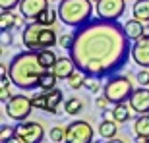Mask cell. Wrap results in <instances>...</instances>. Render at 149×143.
<instances>
[{
	"mask_svg": "<svg viewBox=\"0 0 149 143\" xmlns=\"http://www.w3.org/2000/svg\"><path fill=\"white\" fill-rule=\"evenodd\" d=\"M93 0H60L58 4V19L64 25L81 27L91 19L93 14Z\"/></svg>",
	"mask_w": 149,
	"mask_h": 143,
	"instance_id": "4",
	"label": "cell"
},
{
	"mask_svg": "<svg viewBox=\"0 0 149 143\" xmlns=\"http://www.w3.org/2000/svg\"><path fill=\"white\" fill-rule=\"evenodd\" d=\"M22 43L31 50H41V49H52L58 43L54 25H45V23L33 19L27 23L22 31Z\"/></svg>",
	"mask_w": 149,
	"mask_h": 143,
	"instance_id": "3",
	"label": "cell"
},
{
	"mask_svg": "<svg viewBox=\"0 0 149 143\" xmlns=\"http://www.w3.org/2000/svg\"><path fill=\"white\" fill-rule=\"evenodd\" d=\"M37 56H39V62H41V66H43L45 70H52V66H54L56 60H58V56H56V52L52 49L37 50Z\"/></svg>",
	"mask_w": 149,
	"mask_h": 143,
	"instance_id": "18",
	"label": "cell"
},
{
	"mask_svg": "<svg viewBox=\"0 0 149 143\" xmlns=\"http://www.w3.org/2000/svg\"><path fill=\"white\" fill-rule=\"evenodd\" d=\"M132 16L143 23H149V0H136L132 6Z\"/></svg>",
	"mask_w": 149,
	"mask_h": 143,
	"instance_id": "17",
	"label": "cell"
},
{
	"mask_svg": "<svg viewBox=\"0 0 149 143\" xmlns=\"http://www.w3.org/2000/svg\"><path fill=\"white\" fill-rule=\"evenodd\" d=\"M14 130H16V137L19 143H41L45 137V128L39 122H17Z\"/></svg>",
	"mask_w": 149,
	"mask_h": 143,
	"instance_id": "8",
	"label": "cell"
},
{
	"mask_svg": "<svg viewBox=\"0 0 149 143\" xmlns=\"http://www.w3.org/2000/svg\"><path fill=\"white\" fill-rule=\"evenodd\" d=\"M134 133L141 135V137H149V112L147 114H139L134 120Z\"/></svg>",
	"mask_w": 149,
	"mask_h": 143,
	"instance_id": "20",
	"label": "cell"
},
{
	"mask_svg": "<svg viewBox=\"0 0 149 143\" xmlns=\"http://www.w3.org/2000/svg\"><path fill=\"white\" fill-rule=\"evenodd\" d=\"M130 108L132 106L128 103H118V105L112 106V120H116L118 124H124V122L130 120Z\"/></svg>",
	"mask_w": 149,
	"mask_h": 143,
	"instance_id": "19",
	"label": "cell"
},
{
	"mask_svg": "<svg viewBox=\"0 0 149 143\" xmlns=\"http://www.w3.org/2000/svg\"><path fill=\"white\" fill-rule=\"evenodd\" d=\"M124 31H126V35L130 37V41H136V39H139L141 35H145V23L141 22V19H138V17H130V19L124 23Z\"/></svg>",
	"mask_w": 149,
	"mask_h": 143,
	"instance_id": "15",
	"label": "cell"
},
{
	"mask_svg": "<svg viewBox=\"0 0 149 143\" xmlns=\"http://www.w3.org/2000/svg\"><path fill=\"white\" fill-rule=\"evenodd\" d=\"M116 133H118V122L116 120L105 118V120L99 124V135L103 139H109V141H111L112 137H116Z\"/></svg>",
	"mask_w": 149,
	"mask_h": 143,
	"instance_id": "16",
	"label": "cell"
},
{
	"mask_svg": "<svg viewBox=\"0 0 149 143\" xmlns=\"http://www.w3.org/2000/svg\"><path fill=\"white\" fill-rule=\"evenodd\" d=\"M136 79H138L139 85H143V87H149V70H147V68H143L141 72H138Z\"/></svg>",
	"mask_w": 149,
	"mask_h": 143,
	"instance_id": "31",
	"label": "cell"
},
{
	"mask_svg": "<svg viewBox=\"0 0 149 143\" xmlns=\"http://www.w3.org/2000/svg\"><path fill=\"white\" fill-rule=\"evenodd\" d=\"M0 141H2V143L17 141V137H16V130H14V128H8V126H2V128H0Z\"/></svg>",
	"mask_w": 149,
	"mask_h": 143,
	"instance_id": "27",
	"label": "cell"
},
{
	"mask_svg": "<svg viewBox=\"0 0 149 143\" xmlns=\"http://www.w3.org/2000/svg\"><path fill=\"white\" fill-rule=\"evenodd\" d=\"M132 93H134V85L128 76H111L109 81L103 85V95L111 101V105L128 103Z\"/></svg>",
	"mask_w": 149,
	"mask_h": 143,
	"instance_id": "5",
	"label": "cell"
},
{
	"mask_svg": "<svg viewBox=\"0 0 149 143\" xmlns=\"http://www.w3.org/2000/svg\"><path fill=\"white\" fill-rule=\"evenodd\" d=\"M50 2H56V0H50ZM58 2H60V0H58Z\"/></svg>",
	"mask_w": 149,
	"mask_h": 143,
	"instance_id": "36",
	"label": "cell"
},
{
	"mask_svg": "<svg viewBox=\"0 0 149 143\" xmlns=\"http://www.w3.org/2000/svg\"><path fill=\"white\" fill-rule=\"evenodd\" d=\"M19 2H22V0H0V10L10 12V10H14V8H17Z\"/></svg>",
	"mask_w": 149,
	"mask_h": 143,
	"instance_id": "30",
	"label": "cell"
},
{
	"mask_svg": "<svg viewBox=\"0 0 149 143\" xmlns=\"http://www.w3.org/2000/svg\"><path fill=\"white\" fill-rule=\"evenodd\" d=\"M0 93H2V103H8V101H10V85H2V87H0Z\"/></svg>",
	"mask_w": 149,
	"mask_h": 143,
	"instance_id": "35",
	"label": "cell"
},
{
	"mask_svg": "<svg viewBox=\"0 0 149 143\" xmlns=\"http://www.w3.org/2000/svg\"><path fill=\"white\" fill-rule=\"evenodd\" d=\"M33 108L35 106L31 103V97H25V95H12L10 101L4 103V112L8 114V118L16 122L27 120Z\"/></svg>",
	"mask_w": 149,
	"mask_h": 143,
	"instance_id": "6",
	"label": "cell"
},
{
	"mask_svg": "<svg viewBox=\"0 0 149 143\" xmlns=\"http://www.w3.org/2000/svg\"><path fill=\"white\" fill-rule=\"evenodd\" d=\"M72 43H74V35H70V33H66V35H62V37H58V44H60L62 49H66V50H70Z\"/></svg>",
	"mask_w": 149,
	"mask_h": 143,
	"instance_id": "32",
	"label": "cell"
},
{
	"mask_svg": "<svg viewBox=\"0 0 149 143\" xmlns=\"http://www.w3.org/2000/svg\"><path fill=\"white\" fill-rule=\"evenodd\" d=\"M128 105L132 106L136 114H147L149 112V89L139 85L138 89H134L132 97L128 99Z\"/></svg>",
	"mask_w": 149,
	"mask_h": 143,
	"instance_id": "12",
	"label": "cell"
},
{
	"mask_svg": "<svg viewBox=\"0 0 149 143\" xmlns=\"http://www.w3.org/2000/svg\"><path fill=\"white\" fill-rule=\"evenodd\" d=\"M132 60L141 68H149V33L136 39L132 44Z\"/></svg>",
	"mask_w": 149,
	"mask_h": 143,
	"instance_id": "10",
	"label": "cell"
},
{
	"mask_svg": "<svg viewBox=\"0 0 149 143\" xmlns=\"http://www.w3.org/2000/svg\"><path fill=\"white\" fill-rule=\"evenodd\" d=\"M56 81H58V76H56L54 72L45 70L43 76H41V79H39V89H43V91L54 89V87H56Z\"/></svg>",
	"mask_w": 149,
	"mask_h": 143,
	"instance_id": "22",
	"label": "cell"
},
{
	"mask_svg": "<svg viewBox=\"0 0 149 143\" xmlns=\"http://www.w3.org/2000/svg\"><path fill=\"white\" fill-rule=\"evenodd\" d=\"M64 110H66V114H70V116L81 114V110H83V101L77 99V97H70V99L64 101Z\"/></svg>",
	"mask_w": 149,
	"mask_h": 143,
	"instance_id": "23",
	"label": "cell"
},
{
	"mask_svg": "<svg viewBox=\"0 0 149 143\" xmlns=\"http://www.w3.org/2000/svg\"><path fill=\"white\" fill-rule=\"evenodd\" d=\"M109 105H111V101L107 99L105 95H101V97L95 99V106H97L99 110H107V108H109Z\"/></svg>",
	"mask_w": 149,
	"mask_h": 143,
	"instance_id": "33",
	"label": "cell"
},
{
	"mask_svg": "<svg viewBox=\"0 0 149 143\" xmlns=\"http://www.w3.org/2000/svg\"><path fill=\"white\" fill-rule=\"evenodd\" d=\"M31 103H33V106L39 108V110L45 108V91L43 89H41V93H35L33 97H31Z\"/></svg>",
	"mask_w": 149,
	"mask_h": 143,
	"instance_id": "29",
	"label": "cell"
},
{
	"mask_svg": "<svg viewBox=\"0 0 149 143\" xmlns=\"http://www.w3.org/2000/svg\"><path fill=\"white\" fill-rule=\"evenodd\" d=\"M93 128L85 120H74L66 126V143H91Z\"/></svg>",
	"mask_w": 149,
	"mask_h": 143,
	"instance_id": "9",
	"label": "cell"
},
{
	"mask_svg": "<svg viewBox=\"0 0 149 143\" xmlns=\"http://www.w3.org/2000/svg\"><path fill=\"white\" fill-rule=\"evenodd\" d=\"M49 137H50L52 143H64L66 141V128H62V126L52 128L49 132Z\"/></svg>",
	"mask_w": 149,
	"mask_h": 143,
	"instance_id": "26",
	"label": "cell"
},
{
	"mask_svg": "<svg viewBox=\"0 0 149 143\" xmlns=\"http://www.w3.org/2000/svg\"><path fill=\"white\" fill-rule=\"evenodd\" d=\"M77 70L93 77L114 76L126 66L132 56L130 37L124 25L109 19H89L85 25L77 27L74 43L70 47Z\"/></svg>",
	"mask_w": 149,
	"mask_h": 143,
	"instance_id": "1",
	"label": "cell"
},
{
	"mask_svg": "<svg viewBox=\"0 0 149 143\" xmlns=\"http://www.w3.org/2000/svg\"><path fill=\"white\" fill-rule=\"evenodd\" d=\"M0 31H2V47L10 44V43H12V33H10V29H0Z\"/></svg>",
	"mask_w": 149,
	"mask_h": 143,
	"instance_id": "34",
	"label": "cell"
},
{
	"mask_svg": "<svg viewBox=\"0 0 149 143\" xmlns=\"http://www.w3.org/2000/svg\"><path fill=\"white\" fill-rule=\"evenodd\" d=\"M43 72L45 68L39 62L37 50L31 49L17 52L8 66V76L12 79V85L22 91H31V89L39 87V79L43 76Z\"/></svg>",
	"mask_w": 149,
	"mask_h": 143,
	"instance_id": "2",
	"label": "cell"
},
{
	"mask_svg": "<svg viewBox=\"0 0 149 143\" xmlns=\"http://www.w3.org/2000/svg\"><path fill=\"white\" fill-rule=\"evenodd\" d=\"M85 87H87V91H91V93H99V91H101V77L87 76V81H85Z\"/></svg>",
	"mask_w": 149,
	"mask_h": 143,
	"instance_id": "28",
	"label": "cell"
},
{
	"mask_svg": "<svg viewBox=\"0 0 149 143\" xmlns=\"http://www.w3.org/2000/svg\"><path fill=\"white\" fill-rule=\"evenodd\" d=\"M76 68L77 66H76V62H74L72 56H58L56 64L52 66V72L58 76V79H68L70 74H72Z\"/></svg>",
	"mask_w": 149,
	"mask_h": 143,
	"instance_id": "14",
	"label": "cell"
},
{
	"mask_svg": "<svg viewBox=\"0 0 149 143\" xmlns=\"http://www.w3.org/2000/svg\"><path fill=\"white\" fill-rule=\"evenodd\" d=\"M49 2L50 0H22L17 6L19 16L25 19H37L39 14L49 8Z\"/></svg>",
	"mask_w": 149,
	"mask_h": 143,
	"instance_id": "11",
	"label": "cell"
},
{
	"mask_svg": "<svg viewBox=\"0 0 149 143\" xmlns=\"http://www.w3.org/2000/svg\"><path fill=\"white\" fill-rule=\"evenodd\" d=\"M64 105V95H62L60 89H49V91H45V112H49V114H56L58 112V106Z\"/></svg>",
	"mask_w": 149,
	"mask_h": 143,
	"instance_id": "13",
	"label": "cell"
},
{
	"mask_svg": "<svg viewBox=\"0 0 149 143\" xmlns=\"http://www.w3.org/2000/svg\"><path fill=\"white\" fill-rule=\"evenodd\" d=\"M58 19V10H50V8H47L45 12H41L37 17V22L45 23V25H54V22Z\"/></svg>",
	"mask_w": 149,
	"mask_h": 143,
	"instance_id": "25",
	"label": "cell"
},
{
	"mask_svg": "<svg viewBox=\"0 0 149 143\" xmlns=\"http://www.w3.org/2000/svg\"><path fill=\"white\" fill-rule=\"evenodd\" d=\"M95 12L101 19L118 22L126 12V0H95Z\"/></svg>",
	"mask_w": 149,
	"mask_h": 143,
	"instance_id": "7",
	"label": "cell"
},
{
	"mask_svg": "<svg viewBox=\"0 0 149 143\" xmlns=\"http://www.w3.org/2000/svg\"><path fill=\"white\" fill-rule=\"evenodd\" d=\"M22 23L19 17H16L14 14L10 12H0V29H14Z\"/></svg>",
	"mask_w": 149,
	"mask_h": 143,
	"instance_id": "24",
	"label": "cell"
},
{
	"mask_svg": "<svg viewBox=\"0 0 149 143\" xmlns=\"http://www.w3.org/2000/svg\"><path fill=\"white\" fill-rule=\"evenodd\" d=\"M66 81H68V85H70V89H81V87H85V81H87V74L76 68V70L70 74V77H68Z\"/></svg>",
	"mask_w": 149,
	"mask_h": 143,
	"instance_id": "21",
	"label": "cell"
}]
</instances>
